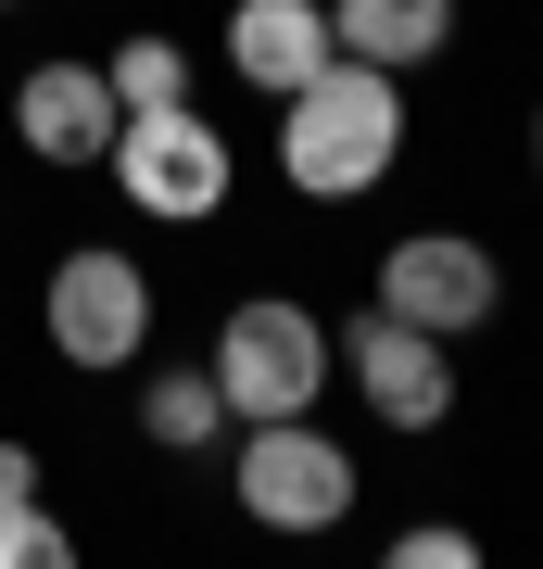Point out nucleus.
<instances>
[{"label":"nucleus","mask_w":543,"mask_h":569,"mask_svg":"<svg viewBox=\"0 0 543 569\" xmlns=\"http://www.w3.org/2000/svg\"><path fill=\"white\" fill-rule=\"evenodd\" d=\"M228 493H241V519H265V531H342L354 519V456L329 443L316 418H241Z\"/></svg>","instance_id":"3"},{"label":"nucleus","mask_w":543,"mask_h":569,"mask_svg":"<svg viewBox=\"0 0 543 569\" xmlns=\"http://www.w3.org/2000/svg\"><path fill=\"white\" fill-rule=\"evenodd\" d=\"M140 443H164V456H215L228 443L215 367H164V380H140Z\"/></svg>","instance_id":"11"},{"label":"nucleus","mask_w":543,"mask_h":569,"mask_svg":"<svg viewBox=\"0 0 543 569\" xmlns=\"http://www.w3.org/2000/svg\"><path fill=\"white\" fill-rule=\"evenodd\" d=\"M380 305L443 329V342H467V329L505 317V266H493V241H467V228H404L380 253Z\"/></svg>","instance_id":"7"},{"label":"nucleus","mask_w":543,"mask_h":569,"mask_svg":"<svg viewBox=\"0 0 543 569\" xmlns=\"http://www.w3.org/2000/svg\"><path fill=\"white\" fill-rule=\"evenodd\" d=\"M392 569H481V531H455V519H418V531H392Z\"/></svg>","instance_id":"14"},{"label":"nucleus","mask_w":543,"mask_h":569,"mask_svg":"<svg viewBox=\"0 0 543 569\" xmlns=\"http://www.w3.org/2000/svg\"><path fill=\"white\" fill-rule=\"evenodd\" d=\"M13 140L39 164H101L114 152V89H101V63H39V77L13 89Z\"/></svg>","instance_id":"8"},{"label":"nucleus","mask_w":543,"mask_h":569,"mask_svg":"<svg viewBox=\"0 0 543 569\" xmlns=\"http://www.w3.org/2000/svg\"><path fill=\"white\" fill-rule=\"evenodd\" d=\"M39 317H51V355H63V367L114 380V367H140V342H152V266H140V253H101V241H77V253L51 266Z\"/></svg>","instance_id":"4"},{"label":"nucleus","mask_w":543,"mask_h":569,"mask_svg":"<svg viewBox=\"0 0 543 569\" xmlns=\"http://www.w3.org/2000/svg\"><path fill=\"white\" fill-rule=\"evenodd\" d=\"M329 51L380 63V77H418V63L455 51V0H329Z\"/></svg>","instance_id":"10"},{"label":"nucleus","mask_w":543,"mask_h":569,"mask_svg":"<svg viewBox=\"0 0 543 569\" xmlns=\"http://www.w3.org/2000/svg\"><path fill=\"white\" fill-rule=\"evenodd\" d=\"M63 557H77V531L39 519V493H13L0 507V569H63Z\"/></svg>","instance_id":"13"},{"label":"nucleus","mask_w":543,"mask_h":569,"mask_svg":"<svg viewBox=\"0 0 543 569\" xmlns=\"http://www.w3.org/2000/svg\"><path fill=\"white\" fill-rule=\"evenodd\" d=\"M13 493H39V443H0V507Z\"/></svg>","instance_id":"15"},{"label":"nucleus","mask_w":543,"mask_h":569,"mask_svg":"<svg viewBox=\"0 0 543 569\" xmlns=\"http://www.w3.org/2000/svg\"><path fill=\"white\" fill-rule=\"evenodd\" d=\"M329 380H342V355H329V317H316V305H291V291L228 305V329H215V392H228V418H316Z\"/></svg>","instance_id":"2"},{"label":"nucleus","mask_w":543,"mask_h":569,"mask_svg":"<svg viewBox=\"0 0 543 569\" xmlns=\"http://www.w3.org/2000/svg\"><path fill=\"white\" fill-rule=\"evenodd\" d=\"M531 164H543V102H531Z\"/></svg>","instance_id":"16"},{"label":"nucleus","mask_w":543,"mask_h":569,"mask_svg":"<svg viewBox=\"0 0 543 569\" xmlns=\"http://www.w3.org/2000/svg\"><path fill=\"white\" fill-rule=\"evenodd\" d=\"M101 164H114V190H127L140 216H164V228H202V216L228 203V140H215L190 102L114 114V152H101Z\"/></svg>","instance_id":"5"},{"label":"nucleus","mask_w":543,"mask_h":569,"mask_svg":"<svg viewBox=\"0 0 543 569\" xmlns=\"http://www.w3.org/2000/svg\"><path fill=\"white\" fill-rule=\"evenodd\" d=\"M329 355H342V380L366 392L380 430H443V418H455V342H443V329L366 305L354 329H329Z\"/></svg>","instance_id":"6"},{"label":"nucleus","mask_w":543,"mask_h":569,"mask_svg":"<svg viewBox=\"0 0 543 569\" xmlns=\"http://www.w3.org/2000/svg\"><path fill=\"white\" fill-rule=\"evenodd\" d=\"M101 89H114V114H152V102H190V51L164 39V26H140V39H114V63H101Z\"/></svg>","instance_id":"12"},{"label":"nucleus","mask_w":543,"mask_h":569,"mask_svg":"<svg viewBox=\"0 0 543 569\" xmlns=\"http://www.w3.org/2000/svg\"><path fill=\"white\" fill-rule=\"evenodd\" d=\"M0 13H13V0H0Z\"/></svg>","instance_id":"17"},{"label":"nucleus","mask_w":543,"mask_h":569,"mask_svg":"<svg viewBox=\"0 0 543 569\" xmlns=\"http://www.w3.org/2000/svg\"><path fill=\"white\" fill-rule=\"evenodd\" d=\"M316 63H329V0H241V13H228V77L241 89L279 102V89H303Z\"/></svg>","instance_id":"9"},{"label":"nucleus","mask_w":543,"mask_h":569,"mask_svg":"<svg viewBox=\"0 0 543 569\" xmlns=\"http://www.w3.org/2000/svg\"><path fill=\"white\" fill-rule=\"evenodd\" d=\"M404 164V77L329 51L303 89H279V178L316 190V203H366Z\"/></svg>","instance_id":"1"}]
</instances>
